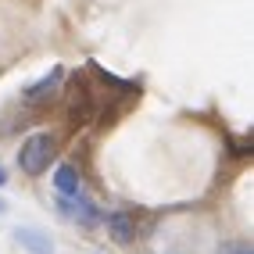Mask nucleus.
<instances>
[{"instance_id": "nucleus-3", "label": "nucleus", "mask_w": 254, "mask_h": 254, "mask_svg": "<svg viewBox=\"0 0 254 254\" xmlns=\"http://www.w3.org/2000/svg\"><path fill=\"white\" fill-rule=\"evenodd\" d=\"M61 75H64V68H61V64H54V68H50V72L36 82V86H29V90H25V100H29V104H40V100H47L50 93L58 90Z\"/></svg>"}, {"instance_id": "nucleus-4", "label": "nucleus", "mask_w": 254, "mask_h": 254, "mask_svg": "<svg viewBox=\"0 0 254 254\" xmlns=\"http://www.w3.org/2000/svg\"><path fill=\"white\" fill-rule=\"evenodd\" d=\"M54 186H58V193L61 197H79V168L75 165H58V172H54Z\"/></svg>"}, {"instance_id": "nucleus-8", "label": "nucleus", "mask_w": 254, "mask_h": 254, "mask_svg": "<svg viewBox=\"0 0 254 254\" xmlns=\"http://www.w3.org/2000/svg\"><path fill=\"white\" fill-rule=\"evenodd\" d=\"M0 211H4V200H0Z\"/></svg>"}, {"instance_id": "nucleus-1", "label": "nucleus", "mask_w": 254, "mask_h": 254, "mask_svg": "<svg viewBox=\"0 0 254 254\" xmlns=\"http://www.w3.org/2000/svg\"><path fill=\"white\" fill-rule=\"evenodd\" d=\"M50 158H54V140H50L47 132H32L18 150V168L25 176H43Z\"/></svg>"}, {"instance_id": "nucleus-2", "label": "nucleus", "mask_w": 254, "mask_h": 254, "mask_svg": "<svg viewBox=\"0 0 254 254\" xmlns=\"http://www.w3.org/2000/svg\"><path fill=\"white\" fill-rule=\"evenodd\" d=\"M14 240H18L25 251H32V254H54L50 236L40 233V229H32V226H18V229H14Z\"/></svg>"}, {"instance_id": "nucleus-6", "label": "nucleus", "mask_w": 254, "mask_h": 254, "mask_svg": "<svg viewBox=\"0 0 254 254\" xmlns=\"http://www.w3.org/2000/svg\"><path fill=\"white\" fill-rule=\"evenodd\" d=\"M218 254H254V251H251V244H222Z\"/></svg>"}, {"instance_id": "nucleus-7", "label": "nucleus", "mask_w": 254, "mask_h": 254, "mask_svg": "<svg viewBox=\"0 0 254 254\" xmlns=\"http://www.w3.org/2000/svg\"><path fill=\"white\" fill-rule=\"evenodd\" d=\"M7 183V172H4V165H0V186H4Z\"/></svg>"}, {"instance_id": "nucleus-5", "label": "nucleus", "mask_w": 254, "mask_h": 254, "mask_svg": "<svg viewBox=\"0 0 254 254\" xmlns=\"http://www.w3.org/2000/svg\"><path fill=\"white\" fill-rule=\"evenodd\" d=\"M108 233H111V240H115V244H129L132 236H136V226H132V218H129V215L115 211V215H108Z\"/></svg>"}]
</instances>
